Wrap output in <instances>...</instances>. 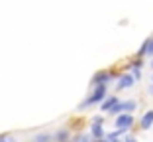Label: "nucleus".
<instances>
[{
    "instance_id": "2eb2a0df",
    "label": "nucleus",
    "mask_w": 153,
    "mask_h": 142,
    "mask_svg": "<svg viewBox=\"0 0 153 142\" xmlns=\"http://www.w3.org/2000/svg\"><path fill=\"white\" fill-rule=\"evenodd\" d=\"M122 142H137V138H135V136H131V134H128V136H124V138H122Z\"/></svg>"
},
{
    "instance_id": "f8f14e48",
    "label": "nucleus",
    "mask_w": 153,
    "mask_h": 142,
    "mask_svg": "<svg viewBox=\"0 0 153 142\" xmlns=\"http://www.w3.org/2000/svg\"><path fill=\"white\" fill-rule=\"evenodd\" d=\"M32 142H53V134L49 132H39L32 138Z\"/></svg>"
},
{
    "instance_id": "9b49d317",
    "label": "nucleus",
    "mask_w": 153,
    "mask_h": 142,
    "mask_svg": "<svg viewBox=\"0 0 153 142\" xmlns=\"http://www.w3.org/2000/svg\"><path fill=\"white\" fill-rule=\"evenodd\" d=\"M141 67H143V59H141V57H135V59L131 61L130 65H128V69H130V73H135V71H141Z\"/></svg>"
},
{
    "instance_id": "1a4fd4ad",
    "label": "nucleus",
    "mask_w": 153,
    "mask_h": 142,
    "mask_svg": "<svg viewBox=\"0 0 153 142\" xmlns=\"http://www.w3.org/2000/svg\"><path fill=\"white\" fill-rule=\"evenodd\" d=\"M151 126H153V109H149V110H145L143 116L140 119V128L141 130H149Z\"/></svg>"
},
{
    "instance_id": "0eeeda50",
    "label": "nucleus",
    "mask_w": 153,
    "mask_h": 142,
    "mask_svg": "<svg viewBox=\"0 0 153 142\" xmlns=\"http://www.w3.org/2000/svg\"><path fill=\"white\" fill-rule=\"evenodd\" d=\"M90 136H92V140H102V138H106V130H104L102 122H92L90 124Z\"/></svg>"
},
{
    "instance_id": "ddd939ff",
    "label": "nucleus",
    "mask_w": 153,
    "mask_h": 142,
    "mask_svg": "<svg viewBox=\"0 0 153 142\" xmlns=\"http://www.w3.org/2000/svg\"><path fill=\"white\" fill-rule=\"evenodd\" d=\"M73 142H92V136H90V134H82V132H79L76 136H73Z\"/></svg>"
},
{
    "instance_id": "6ab92c4d",
    "label": "nucleus",
    "mask_w": 153,
    "mask_h": 142,
    "mask_svg": "<svg viewBox=\"0 0 153 142\" xmlns=\"http://www.w3.org/2000/svg\"><path fill=\"white\" fill-rule=\"evenodd\" d=\"M151 85H153V77H151Z\"/></svg>"
},
{
    "instance_id": "7ed1b4c3",
    "label": "nucleus",
    "mask_w": 153,
    "mask_h": 142,
    "mask_svg": "<svg viewBox=\"0 0 153 142\" xmlns=\"http://www.w3.org/2000/svg\"><path fill=\"white\" fill-rule=\"evenodd\" d=\"M135 109H137V101H134V99H128V101H120V103H118V105L108 113V115H110V116H118V115H122V113H130V115H131Z\"/></svg>"
},
{
    "instance_id": "6e6552de",
    "label": "nucleus",
    "mask_w": 153,
    "mask_h": 142,
    "mask_svg": "<svg viewBox=\"0 0 153 142\" xmlns=\"http://www.w3.org/2000/svg\"><path fill=\"white\" fill-rule=\"evenodd\" d=\"M118 103H120V99H118L116 95H108V97H106V99L102 101V105H100V110H104V113L108 115V113L118 105Z\"/></svg>"
},
{
    "instance_id": "423d86ee",
    "label": "nucleus",
    "mask_w": 153,
    "mask_h": 142,
    "mask_svg": "<svg viewBox=\"0 0 153 142\" xmlns=\"http://www.w3.org/2000/svg\"><path fill=\"white\" fill-rule=\"evenodd\" d=\"M143 55H149L153 59V36L147 38V40L141 44V47L137 50V55H135V57H143Z\"/></svg>"
},
{
    "instance_id": "4468645a",
    "label": "nucleus",
    "mask_w": 153,
    "mask_h": 142,
    "mask_svg": "<svg viewBox=\"0 0 153 142\" xmlns=\"http://www.w3.org/2000/svg\"><path fill=\"white\" fill-rule=\"evenodd\" d=\"M0 142H18L14 136H10V134H0Z\"/></svg>"
},
{
    "instance_id": "f3484780",
    "label": "nucleus",
    "mask_w": 153,
    "mask_h": 142,
    "mask_svg": "<svg viewBox=\"0 0 153 142\" xmlns=\"http://www.w3.org/2000/svg\"><path fill=\"white\" fill-rule=\"evenodd\" d=\"M149 95L153 97V85H151V87H149Z\"/></svg>"
},
{
    "instance_id": "9d476101",
    "label": "nucleus",
    "mask_w": 153,
    "mask_h": 142,
    "mask_svg": "<svg viewBox=\"0 0 153 142\" xmlns=\"http://www.w3.org/2000/svg\"><path fill=\"white\" fill-rule=\"evenodd\" d=\"M53 142H73L71 130L69 128H59L57 132L53 134Z\"/></svg>"
},
{
    "instance_id": "f03ea898",
    "label": "nucleus",
    "mask_w": 153,
    "mask_h": 142,
    "mask_svg": "<svg viewBox=\"0 0 153 142\" xmlns=\"http://www.w3.org/2000/svg\"><path fill=\"white\" fill-rule=\"evenodd\" d=\"M134 122H135L134 115H130V113H122V115L116 116V120H114V126H116V130H122V132L126 134L128 130L134 126Z\"/></svg>"
},
{
    "instance_id": "a211bd4d",
    "label": "nucleus",
    "mask_w": 153,
    "mask_h": 142,
    "mask_svg": "<svg viewBox=\"0 0 153 142\" xmlns=\"http://www.w3.org/2000/svg\"><path fill=\"white\" fill-rule=\"evenodd\" d=\"M149 65H151V67H153V59H151V63H149Z\"/></svg>"
},
{
    "instance_id": "39448f33",
    "label": "nucleus",
    "mask_w": 153,
    "mask_h": 142,
    "mask_svg": "<svg viewBox=\"0 0 153 142\" xmlns=\"http://www.w3.org/2000/svg\"><path fill=\"white\" fill-rule=\"evenodd\" d=\"M135 85V77L131 73H122L118 77V83H116V89L118 91H124V89H130Z\"/></svg>"
},
{
    "instance_id": "dca6fc26",
    "label": "nucleus",
    "mask_w": 153,
    "mask_h": 142,
    "mask_svg": "<svg viewBox=\"0 0 153 142\" xmlns=\"http://www.w3.org/2000/svg\"><path fill=\"white\" fill-rule=\"evenodd\" d=\"M92 142H110L108 138H102V140H92Z\"/></svg>"
},
{
    "instance_id": "f257e3e1",
    "label": "nucleus",
    "mask_w": 153,
    "mask_h": 142,
    "mask_svg": "<svg viewBox=\"0 0 153 142\" xmlns=\"http://www.w3.org/2000/svg\"><path fill=\"white\" fill-rule=\"evenodd\" d=\"M106 93H108V85H98V87H92V93H90L85 101L79 105V110H85V109L94 107V105H102V101L108 97Z\"/></svg>"
},
{
    "instance_id": "20e7f679",
    "label": "nucleus",
    "mask_w": 153,
    "mask_h": 142,
    "mask_svg": "<svg viewBox=\"0 0 153 142\" xmlns=\"http://www.w3.org/2000/svg\"><path fill=\"white\" fill-rule=\"evenodd\" d=\"M120 75H116L114 71H98V73H94V77H92V81H90V85L92 87H98V85H108L112 79H118Z\"/></svg>"
}]
</instances>
